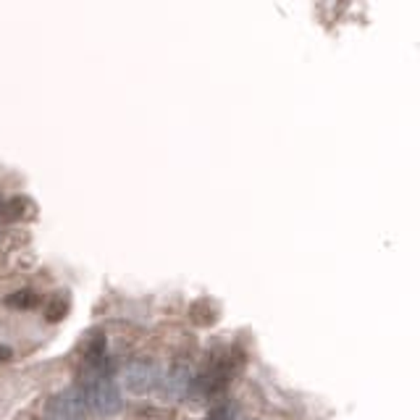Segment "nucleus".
I'll use <instances>...</instances> for the list:
<instances>
[{
  "mask_svg": "<svg viewBox=\"0 0 420 420\" xmlns=\"http://www.w3.org/2000/svg\"><path fill=\"white\" fill-rule=\"evenodd\" d=\"M0 208H3V197H0Z\"/></svg>",
  "mask_w": 420,
  "mask_h": 420,
  "instance_id": "obj_10",
  "label": "nucleus"
},
{
  "mask_svg": "<svg viewBox=\"0 0 420 420\" xmlns=\"http://www.w3.org/2000/svg\"><path fill=\"white\" fill-rule=\"evenodd\" d=\"M155 383H158V368H155L152 363H142L140 360V363H131L124 368L121 386L129 394H134V397L148 394Z\"/></svg>",
  "mask_w": 420,
  "mask_h": 420,
  "instance_id": "obj_2",
  "label": "nucleus"
},
{
  "mask_svg": "<svg viewBox=\"0 0 420 420\" xmlns=\"http://www.w3.org/2000/svg\"><path fill=\"white\" fill-rule=\"evenodd\" d=\"M210 420H232V407L229 404H221L210 412Z\"/></svg>",
  "mask_w": 420,
  "mask_h": 420,
  "instance_id": "obj_9",
  "label": "nucleus"
},
{
  "mask_svg": "<svg viewBox=\"0 0 420 420\" xmlns=\"http://www.w3.org/2000/svg\"><path fill=\"white\" fill-rule=\"evenodd\" d=\"M87 400H90V404L95 407V412H97V415H103V418L119 415L121 407H124L121 389H119L113 381H108V378H97V381L90 386Z\"/></svg>",
  "mask_w": 420,
  "mask_h": 420,
  "instance_id": "obj_1",
  "label": "nucleus"
},
{
  "mask_svg": "<svg viewBox=\"0 0 420 420\" xmlns=\"http://www.w3.org/2000/svg\"><path fill=\"white\" fill-rule=\"evenodd\" d=\"M3 210V218L6 221H27L29 215H32V210H35V205H32V200L29 197H24V195H19V197H11L6 205L0 208Z\"/></svg>",
  "mask_w": 420,
  "mask_h": 420,
  "instance_id": "obj_6",
  "label": "nucleus"
},
{
  "mask_svg": "<svg viewBox=\"0 0 420 420\" xmlns=\"http://www.w3.org/2000/svg\"><path fill=\"white\" fill-rule=\"evenodd\" d=\"M6 305L13 310H32L40 305V294L35 289H19L6 297Z\"/></svg>",
  "mask_w": 420,
  "mask_h": 420,
  "instance_id": "obj_8",
  "label": "nucleus"
},
{
  "mask_svg": "<svg viewBox=\"0 0 420 420\" xmlns=\"http://www.w3.org/2000/svg\"><path fill=\"white\" fill-rule=\"evenodd\" d=\"M189 320L195 323V326H213L215 320H218V308H215L210 299H197L189 305Z\"/></svg>",
  "mask_w": 420,
  "mask_h": 420,
  "instance_id": "obj_4",
  "label": "nucleus"
},
{
  "mask_svg": "<svg viewBox=\"0 0 420 420\" xmlns=\"http://www.w3.org/2000/svg\"><path fill=\"white\" fill-rule=\"evenodd\" d=\"M45 420H82L84 404L76 392H61L45 402Z\"/></svg>",
  "mask_w": 420,
  "mask_h": 420,
  "instance_id": "obj_3",
  "label": "nucleus"
},
{
  "mask_svg": "<svg viewBox=\"0 0 420 420\" xmlns=\"http://www.w3.org/2000/svg\"><path fill=\"white\" fill-rule=\"evenodd\" d=\"M71 310V297L66 292H56L50 294L45 302V320L47 323H61Z\"/></svg>",
  "mask_w": 420,
  "mask_h": 420,
  "instance_id": "obj_5",
  "label": "nucleus"
},
{
  "mask_svg": "<svg viewBox=\"0 0 420 420\" xmlns=\"http://www.w3.org/2000/svg\"><path fill=\"white\" fill-rule=\"evenodd\" d=\"M82 352H84V357H87L90 363H97V360L103 357V352H105V336H103V331H100V328H95V331H90V334L84 336Z\"/></svg>",
  "mask_w": 420,
  "mask_h": 420,
  "instance_id": "obj_7",
  "label": "nucleus"
}]
</instances>
